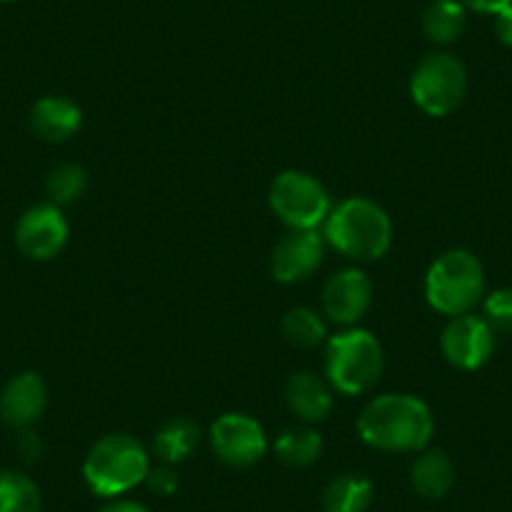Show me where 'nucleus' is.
I'll return each mask as SVG.
<instances>
[{"label":"nucleus","mask_w":512,"mask_h":512,"mask_svg":"<svg viewBox=\"0 0 512 512\" xmlns=\"http://www.w3.org/2000/svg\"><path fill=\"white\" fill-rule=\"evenodd\" d=\"M357 432L369 447L382 452H415L435 432L432 412L415 395L374 397L357 420Z\"/></svg>","instance_id":"obj_1"},{"label":"nucleus","mask_w":512,"mask_h":512,"mask_svg":"<svg viewBox=\"0 0 512 512\" xmlns=\"http://www.w3.org/2000/svg\"><path fill=\"white\" fill-rule=\"evenodd\" d=\"M324 241L354 262L382 259L392 246V221L374 201L352 196L329 211Z\"/></svg>","instance_id":"obj_2"},{"label":"nucleus","mask_w":512,"mask_h":512,"mask_svg":"<svg viewBox=\"0 0 512 512\" xmlns=\"http://www.w3.org/2000/svg\"><path fill=\"white\" fill-rule=\"evenodd\" d=\"M425 297L445 317L470 314L485 297V269L472 251L450 249L425 274Z\"/></svg>","instance_id":"obj_3"},{"label":"nucleus","mask_w":512,"mask_h":512,"mask_svg":"<svg viewBox=\"0 0 512 512\" xmlns=\"http://www.w3.org/2000/svg\"><path fill=\"white\" fill-rule=\"evenodd\" d=\"M149 452L131 435H106L88 450L83 480L101 497H118L134 490L149 475Z\"/></svg>","instance_id":"obj_4"},{"label":"nucleus","mask_w":512,"mask_h":512,"mask_svg":"<svg viewBox=\"0 0 512 512\" xmlns=\"http://www.w3.org/2000/svg\"><path fill=\"white\" fill-rule=\"evenodd\" d=\"M324 367L334 390L342 395H362L382 377V344L367 329L347 327L327 342Z\"/></svg>","instance_id":"obj_5"},{"label":"nucleus","mask_w":512,"mask_h":512,"mask_svg":"<svg viewBox=\"0 0 512 512\" xmlns=\"http://www.w3.org/2000/svg\"><path fill=\"white\" fill-rule=\"evenodd\" d=\"M410 93L427 116H450L467 96L465 63L452 53H430L412 71Z\"/></svg>","instance_id":"obj_6"},{"label":"nucleus","mask_w":512,"mask_h":512,"mask_svg":"<svg viewBox=\"0 0 512 512\" xmlns=\"http://www.w3.org/2000/svg\"><path fill=\"white\" fill-rule=\"evenodd\" d=\"M269 206L289 229H317L332 211L327 189L304 171H284L269 189Z\"/></svg>","instance_id":"obj_7"},{"label":"nucleus","mask_w":512,"mask_h":512,"mask_svg":"<svg viewBox=\"0 0 512 512\" xmlns=\"http://www.w3.org/2000/svg\"><path fill=\"white\" fill-rule=\"evenodd\" d=\"M211 447L216 457L231 467H251L267 455L264 427L249 415L229 412L211 425Z\"/></svg>","instance_id":"obj_8"},{"label":"nucleus","mask_w":512,"mask_h":512,"mask_svg":"<svg viewBox=\"0 0 512 512\" xmlns=\"http://www.w3.org/2000/svg\"><path fill=\"white\" fill-rule=\"evenodd\" d=\"M440 347L452 367L472 372L480 369L495 352V332L482 317L462 314L452 317L450 324L442 329Z\"/></svg>","instance_id":"obj_9"},{"label":"nucleus","mask_w":512,"mask_h":512,"mask_svg":"<svg viewBox=\"0 0 512 512\" xmlns=\"http://www.w3.org/2000/svg\"><path fill=\"white\" fill-rule=\"evenodd\" d=\"M68 241V224L53 204L31 206L16 224V244L33 262H48Z\"/></svg>","instance_id":"obj_10"},{"label":"nucleus","mask_w":512,"mask_h":512,"mask_svg":"<svg viewBox=\"0 0 512 512\" xmlns=\"http://www.w3.org/2000/svg\"><path fill=\"white\" fill-rule=\"evenodd\" d=\"M324 236L317 229H292L272 251V277L282 284L304 282L319 269Z\"/></svg>","instance_id":"obj_11"},{"label":"nucleus","mask_w":512,"mask_h":512,"mask_svg":"<svg viewBox=\"0 0 512 512\" xmlns=\"http://www.w3.org/2000/svg\"><path fill=\"white\" fill-rule=\"evenodd\" d=\"M372 304V282L359 269H342L324 284L322 307L332 322L354 327Z\"/></svg>","instance_id":"obj_12"},{"label":"nucleus","mask_w":512,"mask_h":512,"mask_svg":"<svg viewBox=\"0 0 512 512\" xmlns=\"http://www.w3.org/2000/svg\"><path fill=\"white\" fill-rule=\"evenodd\" d=\"M48 405L46 382L36 372L16 374L0 392V417L13 430H28Z\"/></svg>","instance_id":"obj_13"},{"label":"nucleus","mask_w":512,"mask_h":512,"mask_svg":"<svg viewBox=\"0 0 512 512\" xmlns=\"http://www.w3.org/2000/svg\"><path fill=\"white\" fill-rule=\"evenodd\" d=\"M83 113L71 98L43 96L31 108V128L38 139L48 144H63L81 128Z\"/></svg>","instance_id":"obj_14"},{"label":"nucleus","mask_w":512,"mask_h":512,"mask_svg":"<svg viewBox=\"0 0 512 512\" xmlns=\"http://www.w3.org/2000/svg\"><path fill=\"white\" fill-rule=\"evenodd\" d=\"M289 410L304 422H322L332 412V387L314 372H297L287 382Z\"/></svg>","instance_id":"obj_15"},{"label":"nucleus","mask_w":512,"mask_h":512,"mask_svg":"<svg viewBox=\"0 0 512 512\" xmlns=\"http://www.w3.org/2000/svg\"><path fill=\"white\" fill-rule=\"evenodd\" d=\"M467 28V8L462 0H432L422 16V31L427 41L437 46H450L460 41Z\"/></svg>","instance_id":"obj_16"},{"label":"nucleus","mask_w":512,"mask_h":512,"mask_svg":"<svg viewBox=\"0 0 512 512\" xmlns=\"http://www.w3.org/2000/svg\"><path fill=\"white\" fill-rule=\"evenodd\" d=\"M455 485V465L442 450L420 455L412 465V487L427 500H440Z\"/></svg>","instance_id":"obj_17"},{"label":"nucleus","mask_w":512,"mask_h":512,"mask_svg":"<svg viewBox=\"0 0 512 512\" xmlns=\"http://www.w3.org/2000/svg\"><path fill=\"white\" fill-rule=\"evenodd\" d=\"M199 425L186 417H176L161 425V430L154 437V452L164 465H179L191 452L199 447Z\"/></svg>","instance_id":"obj_18"},{"label":"nucleus","mask_w":512,"mask_h":512,"mask_svg":"<svg viewBox=\"0 0 512 512\" xmlns=\"http://www.w3.org/2000/svg\"><path fill=\"white\" fill-rule=\"evenodd\" d=\"M374 487L362 475H339L322 492L324 512H364L372 502Z\"/></svg>","instance_id":"obj_19"},{"label":"nucleus","mask_w":512,"mask_h":512,"mask_svg":"<svg viewBox=\"0 0 512 512\" xmlns=\"http://www.w3.org/2000/svg\"><path fill=\"white\" fill-rule=\"evenodd\" d=\"M274 452L289 467H309L322 455V435L307 425L284 430L274 442Z\"/></svg>","instance_id":"obj_20"},{"label":"nucleus","mask_w":512,"mask_h":512,"mask_svg":"<svg viewBox=\"0 0 512 512\" xmlns=\"http://www.w3.org/2000/svg\"><path fill=\"white\" fill-rule=\"evenodd\" d=\"M41 490L16 470L0 472V512H41Z\"/></svg>","instance_id":"obj_21"},{"label":"nucleus","mask_w":512,"mask_h":512,"mask_svg":"<svg viewBox=\"0 0 512 512\" xmlns=\"http://www.w3.org/2000/svg\"><path fill=\"white\" fill-rule=\"evenodd\" d=\"M282 334L289 344L302 349H312L324 342L327 337V327H324L322 317L309 307H294L284 314L282 319Z\"/></svg>","instance_id":"obj_22"},{"label":"nucleus","mask_w":512,"mask_h":512,"mask_svg":"<svg viewBox=\"0 0 512 512\" xmlns=\"http://www.w3.org/2000/svg\"><path fill=\"white\" fill-rule=\"evenodd\" d=\"M88 176L78 164H61L48 174L46 191L53 206H71L86 194Z\"/></svg>","instance_id":"obj_23"},{"label":"nucleus","mask_w":512,"mask_h":512,"mask_svg":"<svg viewBox=\"0 0 512 512\" xmlns=\"http://www.w3.org/2000/svg\"><path fill=\"white\" fill-rule=\"evenodd\" d=\"M482 319L492 332L512 334V289H495L482 302Z\"/></svg>","instance_id":"obj_24"},{"label":"nucleus","mask_w":512,"mask_h":512,"mask_svg":"<svg viewBox=\"0 0 512 512\" xmlns=\"http://www.w3.org/2000/svg\"><path fill=\"white\" fill-rule=\"evenodd\" d=\"M144 482L149 485L151 492H156V495H161V497L174 495L176 487H179V477H176L174 467L164 465V462H161L159 467H151Z\"/></svg>","instance_id":"obj_25"},{"label":"nucleus","mask_w":512,"mask_h":512,"mask_svg":"<svg viewBox=\"0 0 512 512\" xmlns=\"http://www.w3.org/2000/svg\"><path fill=\"white\" fill-rule=\"evenodd\" d=\"M495 33L502 46L512 48V3L502 8L500 13H495Z\"/></svg>","instance_id":"obj_26"},{"label":"nucleus","mask_w":512,"mask_h":512,"mask_svg":"<svg viewBox=\"0 0 512 512\" xmlns=\"http://www.w3.org/2000/svg\"><path fill=\"white\" fill-rule=\"evenodd\" d=\"M510 3L512 0H462V6L470 8V11L485 13V16H495V13H500Z\"/></svg>","instance_id":"obj_27"},{"label":"nucleus","mask_w":512,"mask_h":512,"mask_svg":"<svg viewBox=\"0 0 512 512\" xmlns=\"http://www.w3.org/2000/svg\"><path fill=\"white\" fill-rule=\"evenodd\" d=\"M18 452H21V455H23V460L33 462V460H38V457H41L43 445H41V440H38V437L33 435V432H26V435H23L21 440H18Z\"/></svg>","instance_id":"obj_28"},{"label":"nucleus","mask_w":512,"mask_h":512,"mask_svg":"<svg viewBox=\"0 0 512 512\" xmlns=\"http://www.w3.org/2000/svg\"><path fill=\"white\" fill-rule=\"evenodd\" d=\"M98 512H149L144 505L139 502H131V500H116V502H108L103 505Z\"/></svg>","instance_id":"obj_29"},{"label":"nucleus","mask_w":512,"mask_h":512,"mask_svg":"<svg viewBox=\"0 0 512 512\" xmlns=\"http://www.w3.org/2000/svg\"><path fill=\"white\" fill-rule=\"evenodd\" d=\"M0 3H13V0H0Z\"/></svg>","instance_id":"obj_30"}]
</instances>
